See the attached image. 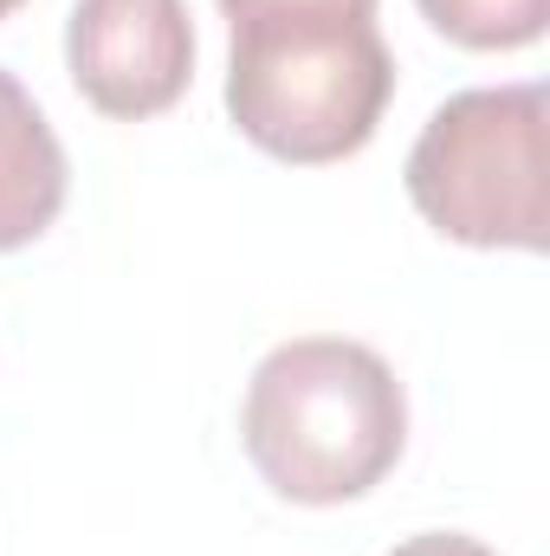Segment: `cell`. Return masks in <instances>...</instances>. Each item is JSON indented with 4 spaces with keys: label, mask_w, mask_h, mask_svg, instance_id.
Masks as SVG:
<instances>
[{
    "label": "cell",
    "mask_w": 550,
    "mask_h": 556,
    "mask_svg": "<svg viewBox=\"0 0 550 556\" xmlns=\"http://www.w3.org/2000/svg\"><path fill=\"white\" fill-rule=\"evenodd\" d=\"M545 85L447 98L409 149L414 214L460 247H545Z\"/></svg>",
    "instance_id": "3957f363"
},
{
    "label": "cell",
    "mask_w": 550,
    "mask_h": 556,
    "mask_svg": "<svg viewBox=\"0 0 550 556\" xmlns=\"http://www.w3.org/2000/svg\"><path fill=\"white\" fill-rule=\"evenodd\" d=\"M65 207V149L33 91L0 65V253L33 247Z\"/></svg>",
    "instance_id": "5b68a950"
},
{
    "label": "cell",
    "mask_w": 550,
    "mask_h": 556,
    "mask_svg": "<svg viewBox=\"0 0 550 556\" xmlns=\"http://www.w3.org/2000/svg\"><path fill=\"white\" fill-rule=\"evenodd\" d=\"M434 33H447L466 52H518L545 39L550 0H414Z\"/></svg>",
    "instance_id": "8992f818"
},
{
    "label": "cell",
    "mask_w": 550,
    "mask_h": 556,
    "mask_svg": "<svg viewBox=\"0 0 550 556\" xmlns=\"http://www.w3.org/2000/svg\"><path fill=\"white\" fill-rule=\"evenodd\" d=\"M240 440L291 505H343L389 479L409 440L396 369L350 337H291L253 369Z\"/></svg>",
    "instance_id": "7a4b0ae2"
},
{
    "label": "cell",
    "mask_w": 550,
    "mask_h": 556,
    "mask_svg": "<svg viewBox=\"0 0 550 556\" xmlns=\"http://www.w3.org/2000/svg\"><path fill=\"white\" fill-rule=\"evenodd\" d=\"M389 556H499V551H486L479 538H460V531H421L409 544H396Z\"/></svg>",
    "instance_id": "52a82bcc"
},
{
    "label": "cell",
    "mask_w": 550,
    "mask_h": 556,
    "mask_svg": "<svg viewBox=\"0 0 550 556\" xmlns=\"http://www.w3.org/2000/svg\"><path fill=\"white\" fill-rule=\"evenodd\" d=\"M65 65L91 111L155 117L195 78L188 0H78L65 20Z\"/></svg>",
    "instance_id": "277c9868"
},
{
    "label": "cell",
    "mask_w": 550,
    "mask_h": 556,
    "mask_svg": "<svg viewBox=\"0 0 550 556\" xmlns=\"http://www.w3.org/2000/svg\"><path fill=\"white\" fill-rule=\"evenodd\" d=\"M13 7H26V0H0V20H7V13H13Z\"/></svg>",
    "instance_id": "ba28073f"
},
{
    "label": "cell",
    "mask_w": 550,
    "mask_h": 556,
    "mask_svg": "<svg viewBox=\"0 0 550 556\" xmlns=\"http://www.w3.org/2000/svg\"><path fill=\"white\" fill-rule=\"evenodd\" d=\"M234 33L227 117L278 162H343L376 137L396 98V59L376 0H221Z\"/></svg>",
    "instance_id": "6da1fadb"
}]
</instances>
